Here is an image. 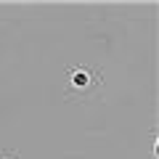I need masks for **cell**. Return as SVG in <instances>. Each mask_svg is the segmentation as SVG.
I'll return each mask as SVG.
<instances>
[{
	"instance_id": "cell-1",
	"label": "cell",
	"mask_w": 159,
	"mask_h": 159,
	"mask_svg": "<svg viewBox=\"0 0 159 159\" xmlns=\"http://www.w3.org/2000/svg\"><path fill=\"white\" fill-rule=\"evenodd\" d=\"M69 82H72V88H77V90H85V88L93 85V77H90V72H88L85 66H74L72 72H69Z\"/></svg>"
}]
</instances>
